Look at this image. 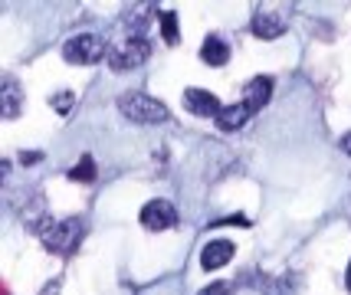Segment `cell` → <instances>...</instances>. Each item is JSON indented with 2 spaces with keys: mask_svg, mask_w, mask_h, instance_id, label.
<instances>
[{
  "mask_svg": "<svg viewBox=\"0 0 351 295\" xmlns=\"http://www.w3.org/2000/svg\"><path fill=\"white\" fill-rule=\"evenodd\" d=\"M36 233L43 240V246L49 253H56V256H69L73 249L79 246V240L86 233V227H82V220L79 217H66V220H46L36 227Z\"/></svg>",
  "mask_w": 351,
  "mask_h": 295,
  "instance_id": "6da1fadb",
  "label": "cell"
},
{
  "mask_svg": "<svg viewBox=\"0 0 351 295\" xmlns=\"http://www.w3.org/2000/svg\"><path fill=\"white\" fill-rule=\"evenodd\" d=\"M119 112L135 125H161L171 118L168 105L158 102V99L148 92H125L122 99H119Z\"/></svg>",
  "mask_w": 351,
  "mask_h": 295,
  "instance_id": "7a4b0ae2",
  "label": "cell"
},
{
  "mask_svg": "<svg viewBox=\"0 0 351 295\" xmlns=\"http://www.w3.org/2000/svg\"><path fill=\"white\" fill-rule=\"evenodd\" d=\"M102 56H108V47L95 33H76L62 43V60L73 62V66H89V62H99Z\"/></svg>",
  "mask_w": 351,
  "mask_h": 295,
  "instance_id": "3957f363",
  "label": "cell"
},
{
  "mask_svg": "<svg viewBox=\"0 0 351 295\" xmlns=\"http://www.w3.org/2000/svg\"><path fill=\"white\" fill-rule=\"evenodd\" d=\"M152 56V43L141 36V33H135V36H128L122 47L108 49V62H112V69L115 73H125V69H138L141 62Z\"/></svg>",
  "mask_w": 351,
  "mask_h": 295,
  "instance_id": "277c9868",
  "label": "cell"
},
{
  "mask_svg": "<svg viewBox=\"0 0 351 295\" xmlns=\"http://www.w3.org/2000/svg\"><path fill=\"white\" fill-rule=\"evenodd\" d=\"M141 227L152 230V233H165L171 227H178V210L168 201H148L141 207Z\"/></svg>",
  "mask_w": 351,
  "mask_h": 295,
  "instance_id": "5b68a950",
  "label": "cell"
},
{
  "mask_svg": "<svg viewBox=\"0 0 351 295\" xmlns=\"http://www.w3.org/2000/svg\"><path fill=\"white\" fill-rule=\"evenodd\" d=\"M184 109L191 112V115H200V118H217L223 112V105L207 89H184Z\"/></svg>",
  "mask_w": 351,
  "mask_h": 295,
  "instance_id": "8992f818",
  "label": "cell"
},
{
  "mask_svg": "<svg viewBox=\"0 0 351 295\" xmlns=\"http://www.w3.org/2000/svg\"><path fill=\"white\" fill-rule=\"evenodd\" d=\"M250 27H253V33H256L260 40H276V36L286 33V16L276 14V10H256Z\"/></svg>",
  "mask_w": 351,
  "mask_h": 295,
  "instance_id": "52a82bcc",
  "label": "cell"
},
{
  "mask_svg": "<svg viewBox=\"0 0 351 295\" xmlns=\"http://www.w3.org/2000/svg\"><path fill=\"white\" fill-rule=\"evenodd\" d=\"M273 99V79L269 76H253L243 89V102L250 105V112H263V105H269Z\"/></svg>",
  "mask_w": 351,
  "mask_h": 295,
  "instance_id": "ba28073f",
  "label": "cell"
},
{
  "mask_svg": "<svg viewBox=\"0 0 351 295\" xmlns=\"http://www.w3.org/2000/svg\"><path fill=\"white\" fill-rule=\"evenodd\" d=\"M233 243L230 240H214V243H207L204 253H200V266L210 272V269H220V266H227L233 259Z\"/></svg>",
  "mask_w": 351,
  "mask_h": 295,
  "instance_id": "9c48e42d",
  "label": "cell"
},
{
  "mask_svg": "<svg viewBox=\"0 0 351 295\" xmlns=\"http://www.w3.org/2000/svg\"><path fill=\"white\" fill-rule=\"evenodd\" d=\"M253 112L246 102H233V105H223V112L217 115V125L223 128V131H237V128H243L246 118H250Z\"/></svg>",
  "mask_w": 351,
  "mask_h": 295,
  "instance_id": "30bf717a",
  "label": "cell"
},
{
  "mask_svg": "<svg viewBox=\"0 0 351 295\" xmlns=\"http://www.w3.org/2000/svg\"><path fill=\"white\" fill-rule=\"evenodd\" d=\"M0 115L3 118H16L20 115V86L16 79H3V89H0Z\"/></svg>",
  "mask_w": 351,
  "mask_h": 295,
  "instance_id": "8fae6325",
  "label": "cell"
},
{
  "mask_svg": "<svg viewBox=\"0 0 351 295\" xmlns=\"http://www.w3.org/2000/svg\"><path fill=\"white\" fill-rule=\"evenodd\" d=\"M200 60L207 62V66H227L230 47L220 40V36H207V40H204V47H200Z\"/></svg>",
  "mask_w": 351,
  "mask_h": 295,
  "instance_id": "7c38bea8",
  "label": "cell"
},
{
  "mask_svg": "<svg viewBox=\"0 0 351 295\" xmlns=\"http://www.w3.org/2000/svg\"><path fill=\"white\" fill-rule=\"evenodd\" d=\"M69 181H82V184H92V181H95V161H92V155H82L79 164H73Z\"/></svg>",
  "mask_w": 351,
  "mask_h": 295,
  "instance_id": "4fadbf2b",
  "label": "cell"
},
{
  "mask_svg": "<svg viewBox=\"0 0 351 295\" xmlns=\"http://www.w3.org/2000/svg\"><path fill=\"white\" fill-rule=\"evenodd\" d=\"M158 23H161L165 43L174 47V43H178V14H174V10H161V14H158Z\"/></svg>",
  "mask_w": 351,
  "mask_h": 295,
  "instance_id": "5bb4252c",
  "label": "cell"
},
{
  "mask_svg": "<svg viewBox=\"0 0 351 295\" xmlns=\"http://www.w3.org/2000/svg\"><path fill=\"white\" fill-rule=\"evenodd\" d=\"M49 105L60 112V115H66V112L73 109V92H69V89H62V92H53V95H49Z\"/></svg>",
  "mask_w": 351,
  "mask_h": 295,
  "instance_id": "9a60e30c",
  "label": "cell"
},
{
  "mask_svg": "<svg viewBox=\"0 0 351 295\" xmlns=\"http://www.w3.org/2000/svg\"><path fill=\"white\" fill-rule=\"evenodd\" d=\"M197 295H230V285L227 282H210L207 289H200Z\"/></svg>",
  "mask_w": 351,
  "mask_h": 295,
  "instance_id": "2e32d148",
  "label": "cell"
},
{
  "mask_svg": "<svg viewBox=\"0 0 351 295\" xmlns=\"http://www.w3.org/2000/svg\"><path fill=\"white\" fill-rule=\"evenodd\" d=\"M210 227H250V220L246 217H227V220H217Z\"/></svg>",
  "mask_w": 351,
  "mask_h": 295,
  "instance_id": "e0dca14e",
  "label": "cell"
},
{
  "mask_svg": "<svg viewBox=\"0 0 351 295\" xmlns=\"http://www.w3.org/2000/svg\"><path fill=\"white\" fill-rule=\"evenodd\" d=\"M20 161H23V164H36V161H40V155H36V151H23V155H20Z\"/></svg>",
  "mask_w": 351,
  "mask_h": 295,
  "instance_id": "ac0fdd59",
  "label": "cell"
},
{
  "mask_svg": "<svg viewBox=\"0 0 351 295\" xmlns=\"http://www.w3.org/2000/svg\"><path fill=\"white\" fill-rule=\"evenodd\" d=\"M341 151H345V155H351V131H348V135H341Z\"/></svg>",
  "mask_w": 351,
  "mask_h": 295,
  "instance_id": "d6986e66",
  "label": "cell"
},
{
  "mask_svg": "<svg viewBox=\"0 0 351 295\" xmlns=\"http://www.w3.org/2000/svg\"><path fill=\"white\" fill-rule=\"evenodd\" d=\"M60 292V282H53V285H46V292L43 295H56Z\"/></svg>",
  "mask_w": 351,
  "mask_h": 295,
  "instance_id": "ffe728a7",
  "label": "cell"
},
{
  "mask_svg": "<svg viewBox=\"0 0 351 295\" xmlns=\"http://www.w3.org/2000/svg\"><path fill=\"white\" fill-rule=\"evenodd\" d=\"M345 282H348V292H351V263H348V272H345Z\"/></svg>",
  "mask_w": 351,
  "mask_h": 295,
  "instance_id": "44dd1931",
  "label": "cell"
}]
</instances>
